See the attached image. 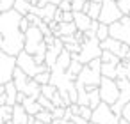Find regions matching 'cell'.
Wrapping results in <instances>:
<instances>
[{"instance_id": "cell-1", "label": "cell", "mask_w": 130, "mask_h": 124, "mask_svg": "<svg viewBox=\"0 0 130 124\" xmlns=\"http://www.w3.org/2000/svg\"><path fill=\"white\" fill-rule=\"evenodd\" d=\"M22 18L23 16H20L14 9L0 14V36H2L0 50L14 59L23 52V44H25V34L20 30Z\"/></svg>"}, {"instance_id": "cell-2", "label": "cell", "mask_w": 130, "mask_h": 124, "mask_svg": "<svg viewBox=\"0 0 130 124\" xmlns=\"http://www.w3.org/2000/svg\"><path fill=\"white\" fill-rule=\"evenodd\" d=\"M100 69H102L100 59L91 60L87 66L82 67V71H80V75L77 76L75 83L80 85V87H94V89H98V87H100V80H102Z\"/></svg>"}, {"instance_id": "cell-3", "label": "cell", "mask_w": 130, "mask_h": 124, "mask_svg": "<svg viewBox=\"0 0 130 124\" xmlns=\"http://www.w3.org/2000/svg\"><path fill=\"white\" fill-rule=\"evenodd\" d=\"M102 55V48H100V41L96 37L91 39H84L80 44V52L77 55H71V60H78L82 66H87L91 60L100 59Z\"/></svg>"}, {"instance_id": "cell-4", "label": "cell", "mask_w": 130, "mask_h": 124, "mask_svg": "<svg viewBox=\"0 0 130 124\" xmlns=\"http://www.w3.org/2000/svg\"><path fill=\"white\" fill-rule=\"evenodd\" d=\"M13 83H14V87H16L18 92L25 94V97L38 99L39 94H41V87H39L32 78H29L27 75H23L18 67H16L14 73H13Z\"/></svg>"}, {"instance_id": "cell-5", "label": "cell", "mask_w": 130, "mask_h": 124, "mask_svg": "<svg viewBox=\"0 0 130 124\" xmlns=\"http://www.w3.org/2000/svg\"><path fill=\"white\" fill-rule=\"evenodd\" d=\"M16 67H18L23 75H27L29 78H34L36 75L45 73V71H50L45 64H43V66H38V64L34 62V57L29 55V53H25V52H22V53L16 57Z\"/></svg>"}, {"instance_id": "cell-6", "label": "cell", "mask_w": 130, "mask_h": 124, "mask_svg": "<svg viewBox=\"0 0 130 124\" xmlns=\"http://www.w3.org/2000/svg\"><path fill=\"white\" fill-rule=\"evenodd\" d=\"M123 18L116 0H102V7H100V18H98V23L102 25H112L116 21H119Z\"/></svg>"}, {"instance_id": "cell-7", "label": "cell", "mask_w": 130, "mask_h": 124, "mask_svg": "<svg viewBox=\"0 0 130 124\" xmlns=\"http://www.w3.org/2000/svg\"><path fill=\"white\" fill-rule=\"evenodd\" d=\"M109 37L130 46V16H123L119 21L109 25Z\"/></svg>"}, {"instance_id": "cell-8", "label": "cell", "mask_w": 130, "mask_h": 124, "mask_svg": "<svg viewBox=\"0 0 130 124\" xmlns=\"http://www.w3.org/2000/svg\"><path fill=\"white\" fill-rule=\"evenodd\" d=\"M75 80H77L75 76H70L66 71H62L55 66L50 69V85H54L57 90H66V92L73 90L75 89Z\"/></svg>"}, {"instance_id": "cell-9", "label": "cell", "mask_w": 130, "mask_h": 124, "mask_svg": "<svg viewBox=\"0 0 130 124\" xmlns=\"http://www.w3.org/2000/svg\"><path fill=\"white\" fill-rule=\"evenodd\" d=\"M98 92H100V101L105 103V105H109V106H112V105L119 99V89H118L116 80L102 78V80H100Z\"/></svg>"}, {"instance_id": "cell-10", "label": "cell", "mask_w": 130, "mask_h": 124, "mask_svg": "<svg viewBox=\"0 0 130 124\" xmlns=\"http://www.w3.org/2000/svg\"><path fill=\"white\" fill-rule=\"evenodd\" d=\"M116 83H118V89H119V99L110 106V110L116 117H121L123 108L126 105H130V82L126 78H123V80H116Z\"/></svg>"}, {"instance_id": "cell-11", "label": "cell", "mask_w": 130, "mask_h": 124, "mask_svg": "<svg viewBox=\"0 0 130 124\" xmlns=\"http://www.w3.org/2000/svg\"><path fill=\"white\" fill-rule=\"evenodd\" d=\"M14 69H16V59L6 55L0 50V85H6L13 80Z\"/></svg>"}, {"instance_id": "cell-12", "label": "cell", "mask_w": 130, "mask_h": 124, "mask_svg": "<svg viewBox=\"0 0 130 124\" xmlns=\"http://www.w3.org/2000/svg\"><path fill=\"white\" fill-rule=\"evenodd\" d=\"M119 117H116L110 110L109 105L105 103H100L94 110H93V115H91V120L89 122H94V124H116Z\"/></svg>"}, {"instance_id": "cell-13", "label": "cell", "mask_w": 130, "mask_h": 124, "mask_svg": "<svg viewBox=\"0 0 130 124\" xmlns=\"http://www.w3.org/2000/svg\"><path fill=\"white\" fill-rule=\"evenodd\" d=\"M100 48L102 50H105V52H110L112 55H116L119 60H125V57H126V53L130 52V46H126V44H121L119 41H116V39H105L103 43H100Z\"/></svg>"}, {"instance_id": "cell-14", "label": "cell", "mask_w": 130, "mask_h": 124, "mask_svg": "<svg viewBox=\"0 0 130 124\" xmlns=\"http://www.w3.org/2000/svg\"><path fill=\"white\" fill-rule=\"evenodd\" d=\"M73 23H75V27H77V32H86V30H89V27H91V20L87 18V14H84V13H73Z\"/></svg>"}, {"instance_id": "cell-15", "label": "cell", "mask_w": 130, "mask_h": 124, "mask_svg": "<svg viewBox=\"0 0 130 124\" xmlns=\"http://www.w3.org/2000/svg\"><path fill=\"white\" fill-rule=\"evenodd\" d=\"M30 117L27 115V112L23 110L22 105H14L13 106V119H11V124H29Z\"/></svg>"}, {"instance_id": "cell-16", "label": "cell", "mask_w": 130, "mask_h": 124, "mask_svg": "<svg viewBox=\"0 0 130 124\" xmlns=\"http://www.w3.org/2000/svg\"><path fill=\"white\" fill-rule=\"evenodd\" d=\"M77 34V27L75 23H59L57 30L54 32V37H68V36H75Z\"/></svg>"}, {"instance_id": "cell-17", "label": "cell", "mask_w": 130, "mask_h": 124, "mask_svg": "<svg viewBox=\"0 0 130 124\" xmlns=\"http://www.w3.org/2000/svg\"><path fill=\"white\" fill-rule=\"evenodd\" d=\"M100 7H102L100 2H87L82 13L87 14V18L91 21H98V18H100Z\"/></svg>"}, {"instance_id": "cell-18", "label": "cell", "mask_w": 130, "mask_h": 124, "mask_svg": "<svg viewBox=\"0 0 130 124\" xmlns=\"http://www.w3.org/2000/svg\"><path fill=\"white\" fill-rule=\"evenodd\" d=\"M22 106H23V110L27 112L29 117H36L41 112V106H39L38 99H32V97H25V101L22 103Z\"/></svg>"}, {"instance_id": "cell-19", "label": "cell", "mask_w": 130, "mask_h": 124, "mask_svg": "<svg viewBox=\"0 0 130 124\" xmlns=\"http://www.w3.org/2000/svg\"><path fill=\"white\" fill-rule=\"evenodd\" d=\"M16 94H18V90H16V87H14L13 80H11L9 83H6V105L14 106V105H16Z\"/></svg>"}, {"instance_id": "cell-20", "label": "cell", "mask_w": 130, "mask_h": 124, "mask_svg": "<svg viewBox=\"0 0 130 124\" xmlns=\"http://www.w3.org/2000/svg\"><path fill=\"white\" fill-rule=\"evenodd\" d=\"M70 64H71V53H68L66 50H62V53L57 57V62H55V67H59V69H62V71H66L68 67H70Z\"/></svg>"}, {"instance_id": "cell-21", "label": "cell", "mask_w": 130, "mask_h": 124, "mask_svg": "<svg viewBox=\"0 0 130 124\" xmlns=\"http://www.w3.org/2000/svg\"><path fill=\"white\" fill-rule=\"evenodd\" d=\"M30 7H32V6H30L29 2H25V0H16L14 6H13V9H14L20 16H23V18L30 13Z\"/></svg>"}, {"instance_id": "cell-22", "label": "cell", "mask_w": 130, "mask_h": 124, "mask_svg": "<svg viewBox=\"0 0 130 124\" xmlns=\"http://www.w3.org/2000/svg\"><path fill=\"white\" fill-rule=\"evenodd\" d=\"M100 75H102V78L116 80V66H112V64H102Z\"/></svg>"}, {"instance_id": "cell-23", "label": "cell", "mask_w": 130, "mask_h": 124, "mask_svg": "<svg viewBox=\"0 0 130 124\" xmlns=\"http://www.w3.org/2000/svg\"><path fill=\"white\" fill-rule=\"evenodd\" d=\"M100 62L102 64H112V66H118L121 60L116 57V55H112L110 52H105V50H102V55H100Z\"/></svg>"}, {"instance_id": "cell-24", "label": "cell", "mask_w": 130, "mask_h": 124, "mask_svg": "<svg viewBox=\"0 0 130 124\" xmlns=\"http://www.w3.org/2000/svg\"><path fill=\"white\" fill-rule=\"evenodd\" d=\"M0 119H2L4 124H11V119H13V106H9V105L0 106Z\"/></svg>"}, {"instance_id": "cell-25", "label": "cell", "mask_w": 130, "mask_h": 124, "mask_svg": "<svg viewBox=\"0 0 130 124\" xmlns=\"http://www.w3.org/2000/svg\"><path fill=\"white\" fill-rule=\"evenodd\" d=\"M82 67H84V66H82V64H80L78 60H71V64H70V67L66 69V73H68L70 76H75V78H77V76L80 75Z\"/></svg>"}, {"instance_id": "cell-26", "label": "cell", "mask_w": 130, "mask_h": 124, "mask_svg": "<svg viewBox=\"0 0 130 124\" xmlns=\"http://www.w3.org/2000/svg\"><path fill=\"white\" fill-rule=\"evenodd\" d=\"M39 87H43V85H48L50 83V71H45V73H39V75H36L34 78H32Z\"/></svg>"}, {"instance_id": "cell-27", "label": "cell", "mask_w": 130, "mask_h": 124, "mask_svg": "<svg viewBox=\"0 0 130 124\" xmlns=\"http://www.w3.org/2000/svg\"><path fill=\"white\" fill-rule=\"evenodd\" d=\"M38 122H43V124H52L54 117H52V112H46V110H41L36 117H34Z\"/></svg>"}, {"instance_id": "cell-28", "label": "cell", "mask_w": 130, "mask_h": 124, "mask_svg": "<svg viewBox=\"0 0 130 124\" xmlns=\"http://www.w3.org/2000/svg\"><path fill=\"white\" fill-rule=\"evenodd\" d=\"M96 39L100 41V43H103L105 39H109V27L107 25H98V30H96Z\"/></svg>"}, {"instance_id": "cell-29", "label": "cell", "mask_w": 130, "mask_h": 124, "mask_svg": "<svg viewBox=\"0 0 130 124\" xmlns=\"http://www.w3.org/2000/svg\"><path fill=\"white\" fill-rule=\"evenodd\" d=\"M55 92H57V89H55L54 85H50V83L41 87V96H43V97H46V99H50V101H52V97H54V94H55Z\"/></svg>"}, {"instance_id": "cell-30", "label": "cell", "mask_w": 130, "mask_h": 124, "mask_svg": "<svg viewBox=\"0 0 130 124\" xmlns=\"http://www.w3.org/2000/svg\"><path fill=\"white\" fill-rule=\"evenodd\" d=\"M100 103H102V101H100V92H98V89L93 90V92H89V108L94 110Z\"/></svg>"}, {"instance_id": "cell-31", "label": "cell", "mask_w": 130, "mask_h": 124, "mask_svg": "<svg viewBox=\"0 0 130 124\" xmlns=\"http://www.w3.org/2000/svg\"><path fill=\"white\" fill-rule=\"evenodd\" d=\"M38 103H39V106H41V110H46V112H52L55 106L52 105V101L50 99H46V97H43L41 94H39V97H38Z\"/></svg>"}, {"instance_id": "cell-32", "label": "cell", "mask_w": 130, "mask_h": 124, "mask_svg": "<svg viewBox=\"0 0 130 124\" xmlns=\"http://www.w3.org/2000/svg\"><path fill=\"white\" fill-rule=\"evenodd\" d=\"M86 0H71V11L73 13H82L86 7Z\"/></svg>"}, {"instance_id": "cell-33", "label": "cell", "mask_w": 130, "mask_h": 124, "mask_svg": "<svg viewBox=\"0 0 130 124\" xmlns=\"http://www.w3.org/2000/svg\"><path fill=\"white\" fill-rule=\"evenodd\" d=\"M16 0H0V13H7L13 9Z\"/></svg>"}, {"instance_id": "cell-34", "label": "cell", "mask_w": 130, "mask_h": 124, "mask_svg": "<svg viewBox=\"0 0 130 124\" xmlns=\"http://www.w3.org/2000/svg\"><path fill=\"white\" fill-rule=\"evenodd\" d=\"M78 115L86 120H91V115H93V110L89 106H78Z\"/></svg>"}, {"instance_id": "cell-35", "label": "cell", "mask_w": 130, "mask_h": 124, "mask_svg": "<svg viewBox=\"0 0 130 124\" xmlns=\"http://www.w3.org/2000/svg\"><path fill=\"white\" fill-rule=\"evenodd\" d=\"M64 113H66V108H54V110H52L54 120H62V119H64Z\"/></svg>"}, {"instance_id": "cell-36", "label": "cell", "mask_w": 130, "mask_h": 124, "mask_svg": "<svg viewBox=\"0 0 130 124\" xmlns=\"http://www.w3.org/2000/svg\"><path fill=\"white\" fill-rule=\"evenodd\" d=\"M57 9L62 11V13H73V11H71V2H70V0H62V2L57 6Z\"/></svg>"}, {"instance_id": "cell-37", "label": "cell", "mask_w": 130, "mask_h": 124, "mask_svg": "<svg viewBox=\"0 0 130 124\" xmlns=\"http://www.w3.org/2000/svg\"><path fill=\"white\" fill-rule=\"evenodd\" d=\"M62 0H39L38 7H45V6H59Z\"/></svg>"}, {"instance_id": "cell-38", "label": "cell", "mask_w": 130, "mask_h": 124, "mask_svg": "<svg viewBox=\"0 0 130 124\" xmlns=\"http://www.w3.org/2000/svg\"><path fill=\"white\" fill-rule=\"evenodd\" d=\"M29 27H30V23H29V20L27 18H22V21H20V30L25 34L27 30H29Z\"/></svg>"}, {"instance_id": "cell-39", "label": "cell", "mask_w": 130, "mask_h": 124, "mask_svg": "<svg viewBox=\"0 0 130 124\" xmlns=\"http://www.w3.org/2000/svg\"><path fill=\"white\" fill-rule=\"evenodd\" d=\"M73 124H87L89 120H86V119H82L80 115H71V119H70Z\"/></svg>"}, {"instance_id": "cell-40", "label": "cell", "mask_w": 130, "mask_h": 124, "mask_svg": "<svg viewBox=\"0 0 130 124\" xmlns=\"http://www.w3.org/2000/svg\"><path fill=\"white\" fill-rule=\"evenodd\" d=\"M62 23H73V13H62Z\"/></svg>"}, {"instance_id": "cell-41", "label": "cell", "mask_w": 130, "mask_h": 124, "mask_svg": "<svg viewBox=\"0 0 130 124\" xmlns=\"http://www.w3.org/2000/svg\"><path fill=\"white\" fill-rule=\"evenodd\" d=\"M123 62V66H125V76H126V80L130 82V60H121Z\"/></svg>"}, {"instance_id": "cell-42", "label": "cell", "mask_w": 130, "mask_h": 124, "mask_svg": "<svg viewBox=\"0 0 130 124\" xmlns=\"http://www.w3.org/2000/svg\"><path fill=\"white\" fill-rule=\"evenodd\" d=\"M121 117H123L125 120H128V122H130V105H126V106L123 108V112H121Z\"/></svg>"}, {"instance_id": "cell-43", "label": "cell", "mask_w": 130, "mask_h": 124, "mask_svg": "<svg viewBox=\"0 0 130 124\" xmlns=\"http://www.w3.org/2000/svg\"><path fill=\"white\" fill-rule=\"evenodd\" d=\"M23 101H25V94L18 92V94H16V105H22Z\"/></svg>"}, {"instance_id": "cell-44", "label": "cell", "mask_w": 130, "mask_h": 124, "mask_svg": "<svg viewBox=\"0 0 130 124\" xmlns=\"http://www.w3.org/2000/svg\"><path fill=\"white\" fill-rule=\"evenodd\" d=\"M0 97H6V85H0Z\"/></svg>"}, {"instance_id": "cell-45", "label": "cell", "mask_w": 130, "mask_h": 124, "mask_svg": "<svg viewBox=\"0 0 130 124\" xmlns=\"http://www.w3.org/2000/svg\"><path fill=\"white\" fill-rule=\"evenodd\" d=\"M25 2H29L30 6H38V4H39V0H25Z\"/></svg>"}, {"instance_id": "cell-46", "label": "cell", "mask_w": 130, "mask_h": 124, "mask_svg": "<svg viewBox=\"0 0 130 124\" xmlns=\"http://www.w3.org/2000/svg\"><path fill=\"white\" fill-rule=\"evenodd\" d=\"M118 124H130V122H128V120H125L123 117H119V120H118Z\"/></svg>"}, {"instance_id": "cell-47", "label": "cell", "mask_w": 130, "mask_h": 124, "mask_svg": "<svg viewBox=\"0 0 130 124\" xmlns=\"http://www.w3.org/2000/svg\"><path fill=\"white\" fill-rule=\"evenodd\" d=\"M6 105V97H0V106H4Z\"/></svg>"}, {"instance_id": "cell-48", "label": "cell", "mask_w": 130, "mask_h": 124, "mask_svg": "<svg viewBox=\"0 0 130 124\" xmlns=\"http://www.w3.org/2000/svg\"><path fill=\"white\" fill-rule=\"evenodd\" d=\"M64 124H73V122L71 120H64Z\"/></svg>"}, {"instance_id": "cell-49", "label": "cell", "mask_w": 130, "mask_h": 124, "mask_svg": "<svg viewBox=\"0 0 130 124\" xmlns=\"http://www.w3.org/2000/svg\"><path fill=\"white\" fill-rule=\"evenodd\" d=\"M0 43H2V36H0Z\"/></svg>"}, {"instance_id": "cell-50", "label": "cell", "mask_w": 130, "mask_h": 124, "mask_svg": "<svg viewBox=\"0 0 130 124\" xmlns=\"http://www.w3.org/2000/svg\"><path fill=\"white\" fill-rule=\"evenodd\" d=\"M0 124H4V122H2V119H0Z\"/></svg>"}, {"instance_id": "cell-51", "label": "cell", "mask_w": 130, "mask_h": 124, "mask_svg": "<svg viewBox=\"0 0 130 124\" xmlns=\"http://www.w3.org/2000/svg\"><path fill=\"white\" fill-rule=\"evenodd\" d=\"M87 124H94V122H87Z\"/></svg>"}, {"instance_id": "cell-52", "label": "cell", "mask_w": 130, "mask_h": 124, "mask_svg": "<svg viewBox=\"0 0 130 124\" xmlns=\"http://www.w3.org/2000/svg\"><path fill=\"white\" fill-rule=\"evenodd\" d=\"M118 120H119V119H118ZM116 124H118V122H116Z\"/></svg>"}, {"instance_id": "cell-53", "label": "cell", "mask_w": 130, "mask_h": 124, "mask_svg": "<svg viewBox=\"0 0 130 124\" xmlns=\"http://www.w3.org/2000/svg\"><path fill=\"white\" fill-rule=\"evenodd\" d=\"M116 2H118V0H116Z\"/></svg>"}, {"instance_id": "cell-54", "label": "cell", "mask_w": 130, "mask_h": 124, "mask_svg": "<svg viewBox=\"0 0 130 124\" xmlns=\"http://www.w3.org/2000/svg\"><path fill=\"white\" fill-rule=\"evenodd\" d=\"M0 14H2V13H0Z\"/></svg>"}]
</instances>
